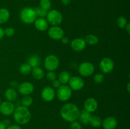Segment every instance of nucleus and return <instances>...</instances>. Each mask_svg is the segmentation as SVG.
<instances>
[{"label": "nucleus", "instance_id": "f257e3e1", "mask_svg": "<svg viewBox=\"0 0 130 129\" xmlns=\"http://www.w3.org/2000/svg\"><path fill=\"white\" fill-rule=\"evenodd\" d=\"M61 117L67 122L78 120L80 110L78 106L74 103H67L63 105L60 111Z\"/></svg>", "mask_w": 130, "mask_h": 129}, {"label": "nucleus", "instance_id": "f03ea898", "mask_svg": "<svg viewBox=\"0 0 130 129\" xmlns=\"http://www.w3.org/2000/svg\"><path fill=\"white\" fill-rule=\"evenodd\" d=\"M13 115V118L18 125H26L31 119V113L28 108L20 106L15 108Z\"/></svg>", "mask_w": 130, "mask_h": 129}, {"label": "nucleus", "instance_id": "7ed1b4c3", "mask_svg": "<svg viewBox=\"0 0 130 129\" xmlns=\"http://www.w3.org/2000/svg\"><path fill=\"white\" fill-rule=\"evenodd\" d=\"M20 18L26 24H31L37 18L34 9L30 7H25L20 11Z\"/></svg>", "mask_w": 130, "mask_h": 129}, {"label": "nucleus", "instance_id": "20e7f679", "mask_svg": "<svg viewBox=\"0 0 130 129\" xmlns=\"http://www.w3.org/2000/svg\"><path fill=\"white\" fill-rule=\"evenodd\" d=\"M46 17L48 24L53 26L59 25L63 20V16L62 13L57 10H49L47 13Z\"/></svg>", "mask_w": 130, "mask_h": 129}, {"label": "nucleus", "instance_id": "39448f33", "mask_svg": "<svg viewBox=\"0 0 130 129\" xmlns=\"http://www.w3.org/2000/svg\"><path fill=\"white\" fill-rule=\"evenodd\" d=\"M72 91L69 86L67 85H61L57 91V97L62 102L67 101L72 96Z\"/></svg>", "mask_w": 130, "mask_h": 129}, {"label": "nucleus", "instance_id": "423d86ee", "mask_svg": "<svg viewBox=\"0 0 130 129\" xmlns=\"http://www.w3.org/2000/svg\"><path fill=\"white\" fill-rule=\"evenodd\" d=\"M60 61L58 57L54 54H50L44 59V68L48 71H55L58 68Z\"/></svg>", "mask_w": 130, "mask_h": 129}, {"label": "nucleus", "instance_id": "0eeeda50", "mask_svg": "<svg viewBox=\"0 0 130 129\" xmlns=\"http://www.w3.org/2000/svg\"><path fill=\"white\" fill-rule=\"evenodd\" d=\"M78 72L83 77H90L95 72V67L93 64L90 62H83L79 66Z\"/></svg>", "mask_w": 130, "mask_h": 129}, {"label": "nucleus", "instance_id": "6e6552de", "mask_svg": "<svg viewBox=\"0 0 130 129\" xmlns=\"http://www.w3.org/2000/svg\"><path fill=\"white\" fill-rule=\"evenodd\" d=\"M99 67L104 73H109L114 70V63L112 59L110 58H104L99 63Z\"/></svg>", "mask_w": 130, "mask_h": 129}, {"label": "nucleus", "instance_id": "1a4fd4ad", "mask_svg": "<svg viewBox=\"0 0 130 129\" xmlns=\"http://www.w3.org/2000/svg\"><path fill=\"white\" fill-rule=\"evenodd\" d=\"M69 86L72 91H78L82 89L85 86V82L79 77H71L68 82Z\"/></svg>", "mask_w": 130, "mask_h": 129}, {"label": "nucleus", "instance_id": "9d476101", "mask_svg": "<svg viewBox=\"0 0 130 129\" xmlns=\"http://www.w3.org/2000/svg\"><path fill=\"white\" fill-rule=\"evenodd\" d=\"M48 35L50 37L54 40H61L62 37L64 36V31L62 27L57 26H52L48 29Z\"/></svg>", "mask_w": 130, "mask_h": 129}, {"label": "nucleus", "instance_id": "9b49d317", "mask_svg": "<svg viewBox=\"0 0 130 129\" xmlns=\"http://www.w3.org/2000/svg\"><path fill=\"white\" fill-rule=\"evenodd\" d=\"M15 105L12 102L5 101L0 104V113L5 116H10L12 115L15 110Z\"/></svg>", "mask_w": 130, "mask_h": 129}, {"label": "nucleus", "instance_id": "f8f14e48", "mask_svg": "<svg viewBox=\"0 0 130 129\" xmlns=\"http://www.w3.org/2000/svg\"><path fill=\"white\" fill-rule=\"evenodd\" d=\"M42 99L46 102H51L55 99L56 96L54 89L50 86L44 87L41 93Z\"/></svg>", "mask_w": 130, "mask_h": 129}, {"label": "nucleus", "instance_id": "ddd939ff", "mask_svg": "<svg viewBox=\"0 0 130 129\" xmlns=\"http://www.w3.org/2000/svg\"><path fill=\"white\" fill-rule=\"evenodd\" d=\"M34 89L33 84L29 82H24L19 85L18 91L23 96H28L31 94Z\"/></svg>", "mask_w": 130, "mask_h": 129}, {"label": "nucleus", "instance_id": "4468645a", "mask_svg": "<svg viewBox=\"0 0 130 129\" xmlns=\"http://www.w3.org/2000/svg\"><path fill=\"white\" fill-rule=\"evenodd\" d=\"M71 46L72 50L76 52L82 51L85 49L86 43L83 38H76L73 39L71 43Z\"/></svg>", "mask_w": 130, "mask_h": 129}, {"label": "nucleus", "instance_id": "2eb2a0df", "mask_svg": "<svg viewBox=\"0 0 130 129\" xmlns=\"http://www.w3.org/2000/svg\"><path fill=\"white\" fill-rule=\"evenodd\" d=\"M84 108L85 110L89 113H93L97 110L98 102L93 97H90L85 100L84 102Z\"/></svg>", "mask_w": 130, "mask_h": 129}, {"label": "nucleus", "instance_id": "dca6fc26", "mask_svg": "<svg viewBox=\"0 0 130 129\" xmlns=\"http://www.w3.org/2000/svg\"><path fill=\"white\" fill-rule=\"evenodd\" d=\"M118 120L114 116H108L105 118L102 123L104 129H115L118 126Z\"/></svg>", "mask_w": 130, "mask_h": 129}, {"label": "nucleus", "instance_id": "f3484780", "mask_svg": "<svg viewBox=\"0 0 130 129\" xmlns=\"http://www.w3.org/2000/svg\"><path fill=\"white\" fill-rule=\"evenodd\" d=\"M34 25L37 30L43 32L48 30L49 24L44 18H38L34 21Z\"/></svg>", "mask_w": 130, "mask_h": 129}, {"label": "nucleus", "instance_id": "a211bd4d", "mask_svg": "<svg viewBox=\"0 0 130 129\" xmlns=\"http://www.w3.org/2000/svg\"><path fill=\"white\" fill-rule=\"evenodd\" d=\"M5 97L8 101L13 102L16 101L17 99V92L15 89L8 88L5 91Z\"/></svg>", "mask_w": 130, "mask_h": 129}, {"label": "nucleus", "instance_id": "6ab92c4d", "mask_svg": "<svg viewBox=\"0 0 130 129\" xmlns=\"http://www.w3.org/2000/svg\"><path fill=\"white\" fill-rule=\"evenodd\" d=\"M91 116L92 115H91V113H89L88 111L83 110L82 111H80V114L78 119L79 120L80 122L82 123L84 125H88V124H90V121Z\"/></svg>", "mask_w": 130, "mask_h": 129}, {"label": "nucleus", "instance_id": "aec40b11", "mask_svg": "<svg viewBox=\"0 0 130 129\" xmlns=\"http://www.w3.org/2000/svg\"><path fill=\"white\" fill-rule=\"evenodd\" d=\"M32 75L34 78L38 80H41L44 77V72L43 70L39 67H35L32 69L31 71Z\"/></svg>", "mask_w": 130, "mask_h": 129}, {"label": "nucleus", "instance_id": "412c9836", "mask_svg": "<svg viewBox=\"0 0 130 129\" xmlns=\"http://www.w3.org/2000/svg\"><path fill=\"white\" fill-rule=\"evenodd\" d=\"M27 63L32 67V68H35V67H39L41 64V58L37 54H34L30 56L28 59Z\"/></svg>", "mask_w": 130, "mask_h": 129}, {"label": "nucleus", "instance_id": "4be33fe9", "mask_svg": "<svg viewBox=\"0 0 130 129\" xmlns=\"http://www.w3.org/2000/svg\"><path fill=\"white\" fill-rule=\"evenodd\" d=\"M10 16V13L8 9L5 8H0V24L6 23Z\"/></svg>", "mask_w": 130, "mask_h": 129}, {"label": "nucleus", "instance_id": "5701e85b", "mask_svg": "<svg viewBox=\"0 0 130 129\" xmlns=\"http://www.w3.org/2000/svg\"><path fill=\"white\" fill-rule=\"evenodd\" d=\"M58 80L61 83L62 85H66L68 83L69 81L70 78H71V76H70L69 73L67 71H62L58 75Z\"/></svg>", "mask_w": 130, "mask_h": 129}, {"label": "nucleus", "instance_id": "b1692460", "mask_svg": "<svg viewBox=\"0 0 130 129\" xmlns=\"http://www.w3.org/2000/svg\"><path fill=\"white\" fill-rule=\"evenodd\" d=\"M86 44L90 46H95L99 42V38L94 34H89L86 35L85 39Z\"/></svg>", "mask_w": 130, "mask_h": 129}, {"label": "nucleus", "instance_id": "393cba45", "mask_svg": "<svg viewBox=\"0 0 130 129\" xmlns=\"http://www.w3.org/2000/svg\"><path fill=\"white\" fill-rule=\"evenodd\" d=\"M102 121L101 118L99 116H91V119L90 121V124L94 128H99L100 126H102Z\"/></svg>", "mask_w": 130, "mask_h": 129}, {"label": "nucleus", "instance_id": "a878e982", "mask_svg": "<svg viewBox=\"0 0 130 129\" xmlns=\"http://www.w3.org/2000/svg\"><path fill=\"white\" fill-rule=\"evenodd\" d=\"M32 69V68L27 63H26L22 64L20 65V68H19V71L22 74L27 75L31 72Z\"/></svg>", "mask_w": 130, "mask_h": 129}, {"label": "nucleus", "instance_id": "bb28decb", "mask_svg": "<svg viewBox=\"0 0 130 129\" xmlns=\"http://www.w3.org/2000/svg\"><path fill=\"white\" fill-rule=\"evenodd\" d=\"M33 103V99L29 95L24 96L21 100V105L26 108H29Z\"/></svg>", "mask_w": 130, "mask_h": 129}, {"label": "nucleus", "instance_id": "cd10ccee", "mask_svg": "<svg viewBox=\"0 0 130 129\" xmlns=\"http://www.w3.org/2000/svg\"><path fill=\"white\" fill-rule=\"evenodd\" d=\"M39 6L46 11H49L52 7V3L50 0H40Z\"/></svg>", "mask_w": 130, "mask_h": 129}, {"label": "nucleus", "instance_id": "c85d7f7f", "mask_svg": "<svg viewBox=\"0 0 130 129\" xmlns=\"http://www.w3.org/2000/svg\"><path fill=\"white\" fill-rule=\"evenodd\" d=\"M34 11H35L37 17L38 18L46 17L47 15V13H48V11H46V10H43L40 6H37V7H36L34 8Z\"/></svg>", "mask_w": 130, "mask_h": 129}, {"label": "nucleus", "instance_id": "c756f323", "mask_svg": "<svg viewBox=\"0 0 130 129\" xmlns=\"http://www.w3.org/2000/svg\"><path fill=\"white\" fill-rule=\"evenodd\" d=\"M117 25L121 29H124L125 27L126 26V25L128 24V21H127V19L124 16H119L118 17V18L117 19Z\"/></svg>", "mask_w": 130, "mask_h": 129}, {"label": "nucleus", "instance_id": "7c9ffc66", "mask_svg": "<svg viewBox=\"0 0 130 129\" xmlns=\"http://www.w3.org/2000/svg\"><path fill=\"white\" fill-rule=\"evenodd\" d=\"M104 78H105V77L103 73H96L93 77L94 82L96 83H102L104 80Z\"/></svg>", "mask_w": 130, "mask_h": 129}, {"label": "nucleus", "instance_id": "2f4dec72", "mask_svg": "<svg viewBox=\"0 0 130 129\" xmlns=\"http://www.w3.org/2000/svg\"><path fill=\"white\" fill-rule=\"evenodd\" d=\"M46 78L48 80L53 82V80L57 79V74L54 72V71H48V73H46Z\"/></svg>", "mask_w": 130, "mask_h": 129}, {"label": "nucleus", "instance_id": "473e14b6", "mask_svg": "<svg viewBox=\"0 0 130 129\" xmlns=\"http://www.w3.org/2000/svg\"><path fill=\"white\" fill-rule=\"evenodd\" d=\"M4 34L7 37H11L15 34V30L12 27H6L4 29Z\"/></svg>", "mask_w": 130, "mask_h": 129}, {"label": "nucleus", "instance_id": "72a5a7b5", "mask_svg": "<svg viewBox=\"0 0 130 129\" xmlns=\"http://www.w3.org/2000/svg\"><path fill=\"white\" fill-rule=\"evenodd\" d=\"M70 129H82L81 123L77 120L72 121L70 124Z\"/></svg>", "mask_w": 130, "mask_h": 129}, {"label": "nucleus", "instance_id": "f704fd0d", "mask_svg": "<svg viewBox=\"0 0 130 129\" xmlns=\"http://www.w3.org/2000/svg\"><path fill=\"white\" fill-rule=\"evenodd\" d=\"M61 85L62 84H61V83L60 82V81L57 79L55 80H53V82H52V85H53V87H54V88L58 89Z\"/></svg>", "mask_w": 130, "mask_h": 129}, {"label": "nucleus", "instance_id": "c9c22d12", "mask_svg": "<svg viewBox=\"0 0 130 129\" xmlns=\"http://www.w3.org/2000/svg\"><path fill=\"white\" fill-rule=\"evenodd\" d=\"M6 129H22L19 125H10L7 126Z\"/></svg>", "mask_w": 130, "mask_h": 129}, {"label": "nucleus", "instance_id": "e433bc0d", "mask_svg": "<svg viewBox=\"0 0 130 129\" xmlns=\"http://www.w3.org/2000/svg\"><path fill=\"white\" fill-rule=\"evenodd\" d=\"M61 40H62V42L64 44H67L69 42V39L66 36H63V37L61 39Z\"/></svg>", "mask_w": 130, "mask_h": 129}, {"label": "nucleus", "instance_id": "4c0bfd02", "mask_svg": "<svg viewBox=\"0 0 130 129\" xmlns=\"http://www.w3.org/2000/svg\"><path fill=\"white\" fill-rule=\"evenodd\" d=\"M10 85H11V88L13 89L18 88V87H19V84H18V83L16 81H12V82L10 83Z\"/></svg>", "mask_w": 130, "mask_h": 129}, {"label": "nucleus", "instance_id": "58836bf2", "mask_svg": "<svg viewBox=\"0 0 130 129\" xmlns=\"http://www.w3.org/2000/svg\"><path fill=\"white\" fill-rule=\"evenodd\" d=\"M7 126L3 121H0V129H6Z\"/></svg>", "mask_w": 130, "mask_h": 129}, {"label": "nucleus", "instance_id": "ea45409f", "mask_svg": "<svg viewBox=\"0 0 130 129\" xmlns=\"http://www.w3.org/2000/svg\"><path fill=\"white\" fill-rule=\"evenodd\" d=\"M61 2L63 5H68L71 3V0H61Z\"/></svg>", "mask_w": 130, "mask_h": 129}, {"label": "nucleus", "instance_id": "a19ab883", "mask_svg": "<svg viewBox=\"0 0 130 129\" xmlns=\"http://www.w3.org/2000/svg\"><path fill=\"white\" fill-rule=\"evenodd\" d=\"M4 36H5V34H4V29L0 27V40L3 38Z\"/></svg>", "mask_w": 130, "mask_h": 129}, {"label": "nucleus", "instance_id": "79ce46f5", "mask_svg": "<svg viewBox=\"0 0 130 129\" xmlns=\"http://www.w3.org/2000/svg\"><path fill=\"white\" fill-rule=\"evenodd\" d=\"M124 29H126V32H128V34H130V24L129 23H128V24L126 25V26L125 27V28Z\"/></svg>", "mask_w": 130, "mask_h": 129}, {"label": "nucleus", "instance_id": "37998d69", "mask_svg": "<svg viewBox=\"0 0 130 129\" xmlns=\"http://www.w3.org/2000/svg\"><path fill=\"white\" fill-rule=\"evenodd\" d=\"M4 123H5V125H6V126H8L9 125H10V121L8 119H5V120H3Z\"/></svg>", "mask_w": 130, "mask_h": 129}, {"label": "nucleus", "instance_id": "c03bdc74", "mask_svg": "<svg viewBox=\"0 0 130 129\" xmlns=\"http://www.w3.org/2000/svg\"><path fill=\"white\" fill-rule=\"evenodd\" d=\"M129 86H130V83L129 82H128V85H127V90H128V92H129Z\"/></svg>", "mask_w": 130, "mask_h": 129}, {"label": "nucleus", "instance_id": "a18cd8bd", "mask_svg": "<svg viewBox=\"0 0 130 129\" xmlns=\"http://www.w3.org/2000/svg\"><path fill=\"white\" fill-rule=\"evenodd\" d=\"M24 1H28V0H24Z\"/></svg>", "mask_w": 130, "mask_h": 129}]
</instances>
